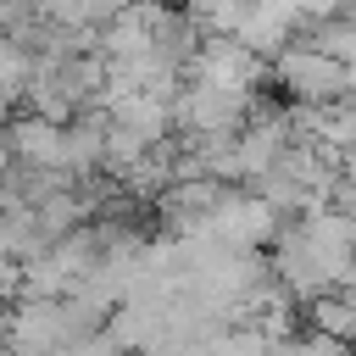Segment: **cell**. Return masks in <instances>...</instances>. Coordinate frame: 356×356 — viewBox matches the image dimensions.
Wrapping results in <instances>:
<instances>
[{
    "mask_svg": "<svg viewBox=\"0 0 356 356\" xmlns=\"http://www.w3.org/2000/svg\"><path fill=\"white\" fill-rule=\"evenodd\" d=\"M278 83H284L295 100L328 106V100L350 95V67L334 61L328 50H317V44H300V50H284V56H278Z\"/></svg>",
    "mask_w": 356,
    "mask_h": 356,
    "instance_id": "cell-1",
    "label": "cell"
},
{
    "mask_svg": "<svg viewBox=\"0 0 356 356\" xmlns=\"http://www.w3.org/2000/svg\"><path fill=\"white\" fill-rule=\"evenodd\" d=\"M128 6L134 0H33V11L50 17V22H61V28H100L117 11H128Z\"/></svg>",
    "mask_w": 356,
    "mask_h": 356,
    "instance_id": "cell-3",
    "label": "cell"
},
{
    "mask_svg": "<svg viewBox=\"0 0 356 356\" xmlns=\"http://www.w3.org/2000/svg\"><path fill=\"white\" fill-rule=\"evenodd\" d=\"M6 145H11V156L17 161H28V167H61V172H72L67 167V122H56V117H22V122H11L6 128Z\"/></svg>",
    "mask_w": 356,
    "mask_h": 356,
    "instance_id": "cell-2",
    "label": "cell"
}]
</instances>
